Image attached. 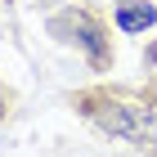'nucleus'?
Returning <instances> with one entry per match:
<instances>
[{"mask_svg": "<svg viewBox=\"0 0 157 157\" xmlns=\"http://www.w3.org/2000/svg\"><path fill=\"white\" fill-rule=\"evenodd\" d=\"M85 112L121 139H153V112L144 103H112V99H85Z\"/></svg>", "mask_w": 157, "mask_h": 157, "instance_id": "nucleus-1", "label": "nucleus"}, {"mask_svg": "<svg viewBox=\"0 0 157 157\" xmlns=\"http://www.w3.org/2000/svg\"><path fill=\"white\" fill-rule=\"evenodd\" d=\"M63 27H72V32H76V40L85 45V54H90L94 63H103V54H108V45H103V36H99V27L90 23L85 13H67V18H63Z\"/></svg>", "mask_w": 157, "mask_h": 157, "instance_id": "nucleus-2", "label": "nucleus"}, {"mask_svg": "<svg viewBox=\"0 0 157 157\" xmlns=\"http://www.w3.org/2000/svg\"><path fill=\"white\" fill-rule=\"evenodd\" d=\"M157 23V9L153 5H121L117 9V27L121 32H148Z\"/></svg>", "mask_w": 157, "mask_h": 157, "instance_id": "nucleus-3", "label": "nucleus"}, {"mask_svg": "<svg viewBox=\"0 0 157 157\" xmlns=\"http://www.w3.org/2000/svg\"><path fill=\"white\" fill-rule=\"evenodd\" d=\"M0 108H5V103H0Z\"/></svg>", "mask_w": 157, "mask_h": 157, "instance_id": "nucleus-4", "label": "nucleus"}]
</instances>
